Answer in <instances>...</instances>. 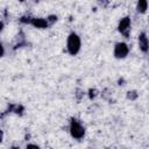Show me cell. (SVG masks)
I'll return each mask as SVG.
<instances>
[{
  "mask_svg": "<svg viewBox=\"0 0 149 149\" xmlns=\"http://www.w3.org/2000/svg\"><path fill=\"white\" fill-rule=\"evenodd\" d=\"M80 48H81V40H80L79 35L76 34V33H71L68 36V40H66L68 52L71 56H76L80 51Z\"/></svg>",
  "mask_w": 149,
  "mask_h": 149,
  "instance_id": "6da1fadb",
  "label": "cell"
},
{
  "mask_svg": "<svg viewBox=\"0 0 149 149\" xmlns=\"http://www.w3.org/2000/svg\"><path fill=\"white\" fill-rule=\"evenodd\" d=\"M69 130H70V134L73 139L76 140H81L85 135V128L84 126L80 123L79 120L72 118L70 120V125H69Z\"/></svg>",
  "mask_w": 149,
  "mask_h": 149,
  "instance_id": "7a4b0ae2",
  "label": "cell"
},
{
  "mask_svg": "<svg viewBox=\"0 0 149 149\" xmlns=\"http://www.w3.org/2000/svg\"><path fill=\"white\" fill-rule=\"evenodd\" d=\"M129 54V47L125 42H118L114 45V57L118 59H123Z\"/></svg>",
  "mask_w": 149,
  "mask_h": 149,
  "instance_id": "3957f363",
  "label": "cell"
},
{
  "mask_svg": "<svg viewBox=\"0 0 149 149\" xmlns=\"http://www.w3.org/2000/svg\"><path fill=\"white\" fill-rule=\"evenodd\" d=\"M130 17L129 16H125L122 17L120 21H119V24H118V30L121 35H123L125 37H129V34H130Z\"/></svg>",
  "mask_w": 149,
  "mask_h": 149,
  "instance_id": "277c9868",
  "label": "cell"
},
{
  "mask_svg": "<svg viewBox=\"0 0 149 149\" xmlns=\"http://www.w3.org/2000/svg\"><path fill=\"white\" fill-rule=\"evenodd\" d=\"M139 48L142 52L149 51V38L146 33H141L139 35Z\"/></svg>",
  "mask_w": 149,
  "mask_h": 149,
  "instance_id": "5b68a950",
  "label": "cell"
},
{
  "mask_svg": "<svg viewBox=\"0 0 149 149\" xmlns=\"http://www.w3.org/2000/svg\"><path fill=\"white\" fill-rule=\"evenodd\" d=\"M30 24L34 26L35 28L44 29V28H47L49 26V22H48L47 19H43V17H31Z\"/></svg>",
  "mask_w": 149,
  "mask_h": 149,
  "instance_id": "8992f818",
  "label": "cell"
},
{
  "mask_svg": "<svg viewBox=\"0 0 149 149\" xmlns=\"http://www.w3.org/2000/svg\"><path fill=\"white\" fill-rule=\"evenodd\" d=\"M147 9H148V1H146V0H140V1H137V3H136V10H137L139 13L143 14V13L147 12Z\"/></svg>",
  "mask_w": 149,
  "mask_h": 149,
  "instance_id": "52a82bcc",
  "label": "cell"
},
{
  "mask_svg": "<svg viewBox=\"0 0 149 149\" xmlns=\"http://www.w3.org/2000/svg\"><path fill=\"white\" fill-rule=\"evenodd\" d=\"M127 98L130 99V100H135V99L137 98L136 91H128V92H127Z\"/></svg>",
  "mask_w": 149,
  "mask_h": 149,
  "instance_id": "ba28073f",
  "label": "cell"
},
{
  "mask_svg": "<svg viewBox=\"0 0 149 149\" xmlns=\"http://www.w3.org/2000/svg\"><path fill=\"white\" fill-rule=\"evenodd\" d=\"M47 20H48L49 24H52L54 22H56V21H57V16H56V15H49V16L47 17Z\"/></svg>",
  "mask_w": 149,
  "mask_h": 149,
  "instance_id": "9c48e42d",
  "label": "cell"
},
{
  "mask_svg": "<svg viewBox=\"0 0 149 149\" xmlns=\"http://www.w3.org/2000/svg\"><path fill=\"white\" fill-rule=\"evenodd\" d=\"M97 93H98V91L97 90H90L88 91V97H90V99H92V98H94L95 95H97Z\"/></svg>",
  "mask_w": 149,
  "mask_h": 149,
  "instance_id": "30bf717a",
  "label": "cell"
},
{
  "mask_svg": "<svg viewBox=\"0 0 149 149\" xmlns=\"http://www.w3.org/2000/svg\"><path fill=\"white\" fill-rule=\"evenodd\" d=\"M26 149H41V148H40L38 146H36V144H33V143H30V144H27Z\"/></svg>",
  "mask_w": 149,
  "mask_h": 149,
  "instance_id": "8fae6325",
  "label": "cell"
},
{
  "mask_svg": "<svg viewBox=\"0 0 149 149\" xmlns=\"http://www.w3.org/2000/svg\"><path fill=\"white\" fill-rule=\"evenodd\" d=\"M12 149H19V148H16V147H13V148H12Z\"/></svg>",
  "mask_w": 149,
  "mask_h": 149,
  "instance_id": "7c38bea8",
  "label": "cell"
}]
</instances>
